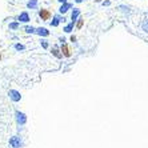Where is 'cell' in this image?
<instances>
[{
  "label": "cell",
  "instance_id": "obj_1",
  "mask_svg": "<svg viewBox=\"0 0 148 148\" xmlns=\"http://www.w3.org/2000/svg\"><path fill=\"white\" fill-rule=\"evenodd\" d=\"M38 15L43 21H48L52 17V12L48 10V8H41V10L38 11Z\"/></svg>",
  "mask_w": 148,
  "mask_h": 148
},
{
  "label": "cell",
  "instance_id": "obj_2",
  "mask_svg": "<svg viewBox=\"0 0 148 148\" xmlns=\"http://www.w3.org/2000/svg\"><path fill=\"white\" fill-rule=\"evenodd\" d=\"M15 119H16V123L19 125H24L27 123V115L24 112H20V111H15Z\"/></svg>",
  "mask_w": 148,
  "mask_h": 148
},
{
  "label": "cell",
  "instance_id": "obj_3",
  "mask_svg": "<svg viewBox=\"0 0 148 148\" xmlns=\"http://www.w3.org/2000/svg\"><path fill=\"white\" fill-rule=\"evenodd\" d=\"M62 21L64 23V21H66V17H64V16L62 17V15H60V14H56V15H53V16H52V20H51V23H49V24H51V27H58Z\"/></svg>",
  "mask_w": 148,
  "mask_h": 148
},
{
  "label": "cell",
  "instance_id": "obj_4",
  "mask_svg": "<svg viewBox=\"0 0 148 148\" xmlns=\"http://www.w3.org/2000/svg\"><path fill=\"white\" fill-rule=\"evenodd\" d=\"M8 96H10V99L14 101V103H17V101H20L21 100V95L19 91L16 90H10L8 91Z\"/></svg>",
  "mask_w": 148,
  "mask_h": 148
},
{
  "label": "cell",
  "instance_id": "obj_5",
  "mask_svg": "<svg viewBox=\"0 0 148 148\" xmlns=\"http://www.w3.org/2000/svg\"><path fill=\"white\" fill-rule=\"evenodd\" d=\"M10 145L12 148H20L21 145H23L21 138H19V136H12V138L10 139Z\"/></svg>",
  "mask_w": 148,
  "mask_h": 148
},
{
  "label": "cell",
  "instance_id": "obj_6",
  "mask_svg": "<svg viewBox=\"0 0 148 148\" xmlns=\"http://www.w3.org/2000/svg\"><path fill=\"white\" fill-rule=\"evenodd\" d=\"M60 49H62V53L64 58H71L72 56V51H71V48H69V45L67 43H63L60 45Z\"/></svg>",
  "mask_w": 148,
  "mask_h": 148
},
{
  "label": "cell",
  "instance_id": "obj_7",
  "mask_svg": "<svg viewBox=\"0 0 148 148\" xmlns=\"http://www.w3.org/2000/svg\"><path fill=\"white\" fill-rule=\"evenodd\" d=\"M51 53H52V56H55L56 59H63V58H64V56H63V53H62V49H60V47H59L58 44L52 45Z\"/></svg>",
  "mask_w": 148,
  "mask_h": 148
},
{
  "label": "cell",
  "instance_id": "obj_8",
  "mask_svg": "<svg viewBox=\"0 0 148 148\" xmlns=\"http://www.w3.org/2000/svg\"><path fill=\"white\" fill-rule=\"evenodd\" d=\"M29 20H31V17H29V15H28L27 11L21 12V14L19 15V17H17V21H19V23H24V24H28Z\"/></svg>",
  "mask_w": 148,
  "mask_h": 148
},
{
  "label": "cell",
  "instance_id": "obj_9",
  "mask_svg": "<svg viewBox=\"0 0 148 148\" xmlns=\"http://www.w3.org/2000/svg\"><path fill=\"white\" fill-rule=\"evenodd\" d=\"M72 8H73V4L72 3H69V1H68V3H64V4H62V5L59 7V14L64 15L66 12H68L69 10H72Z\"/></svg>",
  "mask_w": 148,
  "mask_h": 148
},
{
  "label": "cell",
  "instance_id": "obj_10",
  "mask_svg": "<svg viewBox=\"0 0 148 148\" xmlns=\"http://www.w3.org/2000/svg\"><path fill=\"white\" fill-rule=\"evenodd\" d=\"M80 15H82L80 8H72V12H71V21H72V23H76L77 19L80 17Z\"/></svg>",
  "mask_w": 148,
  "mask_h": 148
},
{
  "label": "cell",
  "instance_id": "obj_11",
  "mask_svg": "<svg viewBox=\"0 0 148 148\" xmlns=\"http://www.w3.org/2000/svg\"><path fill=\"white\" fill-rule=\"evenodd\" d=\"M35 34L38 35V36H40V38H47V36H49V31L45 27L36 28V32H35Z\"/></svg>",
  "mask_w": 148,
  "mask_h": 148
},
{
  "label": "cell",
  "instance_id": "obj_12",
  "mask_svg": "<svg viewBox=\"0 0 148 148\" xmlns=\"http://www.w3.org/2000/svg\"><path fill=\"white\" fill-rule=\"evenodd\" d=\"M27 8L28 10H38V0H28Z\"/></svg>",
  "mask_w": 148,
  "mask_h": 148
},
{
  "label": "cell",
  "instance_id": "obj_13",
  "mask_svg": "<svg viewBox=\"0 0 148 148\" xmlns=\"http://www.w3.org/2000/svg\"><path fill=\"white\" fill-rule=\"evenodd\" d=\"M73 27H75V23H69V24H67V25H64V28H63V31L66 32V34H71V32L73 31Z\"/></svg>",
  "mask_w": 148,
  "mask_h": 148
},
{
  "label": "cell",
  "instance_id": "obj_14",
  "mask_svg": "<svg viewBox=\"0 0 148 148\" xmlns=\"http://www.w3.org/2000/svg\"><path fill=\"white\" fill-rule=\"evenodd\" d=\"M83 25H84V19L80 16L79 19H77V21L75 23V27H76V29H82Z\"/></svg>",
  "mask_w": 148,
  "mask_h": 148
},
{
  "label": "cell",
  "instance_id": "obj_15",
  "mask_svg": "<svg viewBox=\"0 0 148 148\" xmlns=\"http://www.w3.org/2000/svg\"><path fill=\"white\" fill-rule=\"evenodd\" d=\"M19 27H20V23H19V21H12V23H10V29H12V31L19 29Z\"/></svg>",
  "mask_w": 148,
  "mask_h": 148
},
{
  "label": "cell",
  "instance_id": "obj_16",
  "mask_svg": "<svg viewBox=\"0 0 148 148\" xmlns=\"http://www.w3.org/2000/svg\"><path fill=\"white\" fill-rule=\"evenodd\" d=\"M24 31H25V34H35V32H36V28L32 27V25H25Z\"/></svg>",
  "mask_w": 148,
  "mask_h": 148
},
{
  "label": "cell",
  "instance_id": "obj_17",
  "mask_svg": "<svg viewBox=\"0 0 148 148\" xmlns=\"http://www.w3.org/2000/svg\"><path fill=\"white\" fill-rule=\"evenodd\" d=\"M14 48L16 49V51H24V49H25V45L21 44V43H16V44L14 45Z\"/></svg>",
  "mask_w": 148,
  "mask_h": 148
},
{
  "label": "cell",
  "instance_id": "obj_18",
  "mask_svg": "<svg viewBox=\"0 0 148 148\" xmlns=\"http://www.w3.org/2000/svg\"><path fill=\"white\" fill-rule=\"evenodd\" d=\"M40 45H41V47H43L44 49H48V47H49L48 41L45 40V39H41V40H40Z\"/></svg>",
  "mask_w": 148,
  "mask_h": 148
},
{
  "label": "cell",
  "instance_id": "obj_19",
  "mask_svg": "<svg viewBox=\"0 0 148 148\" xmlns=\"http://www.w3.org/2000/svg\"><path fill=\"white\" fill-rule=\"evenodd\" d=\"M141 28H143V31L148 34V20H144V23L141 24Z\"/></svg>",
  "mask_w": 148,
  "mask_h": 148
},
{
  "label": "cell",
  "instance_id": "obj_20",
  "mask_svg": "<svg viewBox=\"0 0 148 148\" xmlns=\"http://www.w3.org/2000/svg\"><path fill=\"white\" fill-rule=\"evenodd\" d=\"M101 5H104V7H108V5H111V1H110V0H104L103 3H101Z\"/></svg>",
  "mask_w": 148,
  "mask_h": 148
},
{
  "label": "cell",
  "instance_id": "obj_21",
  "mask_svg": "<svg viewBox=\"0 0 148 148\" xmlns=\"http://www.w3.org/2000/svg\"><path fill=\"white\" fill-rule=\"evenodd\" d=\"M69 40L72 41V43H75V41H76V36H75V35H71V36H69Z\"/></svg>",
  "mask_w": 148,
  "mask_h": 148
},
{
  "label": "cell",
  "instance_id": "obj_22",
  "mask_svg": "<svg viewBox=\"0 0 148 148\" xmlns=\"http://www.w3.org/2000/svg\"><path fill=\"white\" fill-rule=\"evenodd\" d=\"M59 41H60V44L66 43V38H59Z\"/></svg>",
  "mask_w": 148,
  "mask_h": 148
},
{
  "label": "cell",
  "instance_id": "obj_23",
  "mask_svg": "<svg viewBox=\"0 0 148 148\" xmlns=\"http://www.w3.org/2000/svg\"><path fill=\"white\" fill-rule=\"evenodd\" d=\"M60 4H64V3H68V0H58Z\"/></svg>",
  "mask_w": 148,
  "mask_h": 148
},
{
  "label": "cell",
  "instance_id": "obj_24",
  "mask_svg": "<svg viewBox=\"0 0 148 148\" xmlns=\"http://www.w3.org/2000/svg\"><path fill=\"white\" fill-rule=\"evenodd\" d=\"M75 3H77V4H80V3H83V0H75Z\"/></svg>",
  "mask_w": 148,
  "mask_h": 148
},
{
  "label": "cell",
  "instance_id": "obj_25",
  "mask_svg": "<svg viewBox=\"0 0 148 148\" xmlns=\"http://www.w3.org/2000/svg\"><path fill=\"white\" fill-rule=\"evenodd\" d=\"M104 0H95V3H103Z\"/></svg>",
  "mask_w": 148,
  "mask_h": 148
},
{
  "label": "cell",
  "instance_id": "obj_26",
  "mask_svg": "<svg viewBox=\"0 0 148 148\" xmlns=\"http://www.w3.org/2000/svg\"><path fill=\"white\" fill-rule=\"evenodd\" d=\"M0 60H1V52H0Z\"/></svg>",
  "mask_w": 148,
  "mask_h": 148
}]
</instances>
